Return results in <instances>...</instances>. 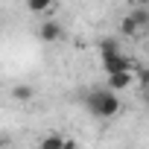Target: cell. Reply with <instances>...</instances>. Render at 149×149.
Masks as SVG:
<instances>
[{
  "instance_id": "7",
  "label": "cell",
  "mask_w": 149,
  "mask_h": 149,
  "mask_svg": "<svg viewBox=\"0 0 149 149\" xmlns=\"http://www.w3.org/2000/svg\"><path fill=\"white\" fill-rule=\"evenodd\" d=\"M38 146H41V149H61V146H70V140L61 137V134H47V137H41Z\"/></svg>"
},
{
  "instance_id": "12",
  "label": "cell",
  "mask_w": 149,
  "mask_h": 149,
  "mask_svg": "<svg viewBox=\"0 0 149 149\" xmlns=\"http://www.w3.org/2000/svg\"><path fill=\"white\" fill-rule=\"evenodd\" d=\"M134 3H146V0H134Z\"/></svg>"
},
{
  "instance_id": "2",
  "label": "cell",
  "mask_w": 149,
  "mask_h": 149,
  "mask_svg": "<svg viewBox=\"0 0 149 149\" xmlns=\"http://www.w3.org/2000/svg\"><path fill=\"white\" fill-rule=\"evenodd\" d=\"M100 61H102V70H105V73H117V70H129V67H134V64H132V58H129V56H123V50L102 53V56H100Z\"/></svg>"
},
{
  "instance_id": "3",
  "label": "cell",
  "mask_w": 149,
  "mask_h": 149,
  "mask_svg": "<svg viewBox=\"0 0 149 149\" xmlns=\"http://www.w3.org/2000/svg\"><path fill=\"white\" fill-rule=\"evenodd\" d=\"M108 76V88L111 91H126V88H132V82H134V67H129V70H117V73H105Z\"/></svg>"
},
{
  "instance_id": "4",
  "label": "cell",
  "mask_w": 149,
  "mask_h": 149,
  "mask_svg": "<svg viewBox=\"0 0 149 149\" xmlns=\"http://www.w3.org/2000/svg\"><path fill=\"white\" fill-rule=\"evenodd\" d=\"M38 38L41 41H47V44H56V41H61L64 38V26L58 24V21H44L41 26H38Z\"/></svg>"
},
{
  "instance_id": "5",
  "label": "cell",
  "mask_w": 149,
  "mask_h": 149,
  "mask_svg": "<svg viewBox=\"0 0 149 149\" xmlns=\"http://www.w3.org/2000/svg\"><path fill=\"white\" fill-rule=\"evenodd\" d=\"M12 100L15 102H32L35 100V88L32 85H15L12 88Z\"/></svg>"
},
{
  "instance_id": "9",
  "label": "cell",
  "mask_w": 149,
  "mask_h": 149,
  "mask_svg": "<svg viewBox=\"0 0 149 149\" xmlns=\"http://www.w3.org/2000/svg\"><path fill=\"white\" fill-rule=\"evenodd\" d=\"M97 50H100V56H102V53H114V50H120V41L111 38V35H105V38L97 41Z\"/></svg>"
},
{
  "instance_id": "6",
  "label": "cell",
  "mask_w": 149,
  "mask_h": 149,
  "mask_svg": "<svg viewBox=\"0 0 149 149\" xmlns=\"http://www.w3.org/2000/svg\"><path fill=\"white\" fill-rule=\"evenodd\" d=\"M140 32H143V29L134 24V18H132V15H126V18L120 21V35H126V38H134V35H140Z\"/></svg>"
},
{
  "instance_id": "10",
  "label": "cell",
  "mask_w": 149,
  "mask_h": 149,
  "mask_svg": "<svg viewBox=\"0 0 149 149\" xmlns=\"http://www.w3.org/2000/svg\"><path fill=\"white\" fill-rule=\"evenodd\" d=\"M132 18H134V24H137L140 29H149V9H143V3H140V9L132 12Z\"/></svg>"
},
{
  "instance_id": "11",
  "label": "cell",
  "mask_w": 149,
  "mask_h": 149,
  "mask_svg": "<svg viewBox=\"0 0 149 149\" xmlns=\"http://www.w3.org/2000/svg\"><path fill=\"white\" fill-rule=\"evenodd\" d=\"M3 146H12V140L9 137H0V149H3Z\"/></svg>"
},
{
  "instance_id": "8",
  "label": "cell",
  "mask_w": 149,
  "mask_h": 149,
  "mask_svg": "<svg viewBox=\"0 0 149 149\" xmlns=\"http://www.w3.org/2000/svg\"><path fill=\"white\" fill-rule=\"evenodd\" d=\"M56 6V0H26V9L32 15H41V12H50Z\"/></svg>"
},
{
  "instance_id": "1",
  "label": "cell",
  "mask_w": 149,
  "mask_h": 149,
  "mask_svg": "<svg viewBox=\"0 0 149 149\" xmlns=\"http://www.w3.org/2000/svg\"><path fill=\"white\" fill-rule=\"evenodd\" d=\"M82 105H85L88 114H94L97 120H111V117H117L120 108H123L117 91H111L108 85H105V88H94V91H88L85 100H82Z\"/></svg>"
}]
</instances>
